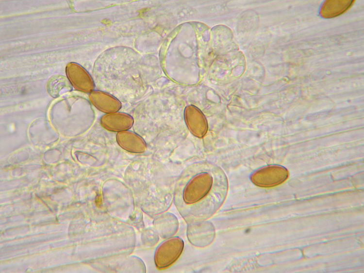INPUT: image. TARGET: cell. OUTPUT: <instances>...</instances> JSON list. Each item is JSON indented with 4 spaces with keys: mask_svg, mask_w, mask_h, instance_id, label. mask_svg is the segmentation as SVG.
Masks as SVG:
<instances>
[{
    "mask_svg": "<svg viewBox=\"0 0 364 273\" xmlns=\"http://www.w3.org/2000/svg\"><path fill=\"white\" fill-rule=\"evenodd\" d=\"M116 141L122 148L131 153H142L147 148L146 143L143 138L128 130L118 132Z\"/></svg>",
    "mask_w": 364,
    "mask_h": 273,
    "instance_id": "cell-5",
    "label": "cell"
},
{
    "mask_svg": "<svg viewBox=\"0 0 364 273\" xmlns=\"http://www.w3.org/2000/svg\"><path fill=\"white\" fill-rule=\"evenodd\" d=\"M184 118L187 126L194 135L201 136L202 134V123L204 120L201 114L193 107H188L185 111Z\"/></svg>",
    "mask_w": 364,
    "mask_h": 273,
    "instance_id": "cell-7",
    "label": "cell"
},
{
    "mask_svg": "<svg viewBox=\"0 0 364 273\" xmlns=\"http://www.w3.org/2000/svg\"><path fill=\"white\" fill-rule=\"evenodd\" d=\"M183 248V241L180 238H170L161 243L156 249L154 260L159 269L173 264L180 256Z\"/></svg>",
    "mask_w": 364,
    "mask_h": 273,
    "instance_id": "cell-2",
    "label": "cell"
},
{
    "mask_svg": "<svg viewBox=\"0 0 364 273\" xmlns=\"http://www.w3.org/2000/svg\"><path fill=\"white\" fill-rule=\"evenodd\" d=\"M288 172L284 167L279 165H271L260 169L251 176L252 182L261 187H272L285 181Z\"/></svg>",
    "mask_w": 364,
    "mask_h": 273,
    "instance_id": "cell-3",
    "label": "cell"
},
{
    "mask_svg": "<svg viewBox=\"0 0 364 273\" xmlns=\"http://www.w3.org/2000/svg\"><path fill=\"white\" fill-rule=\"evenodd\" d=\"M90 99L92 103L99 110L106 113L116 112L121 108V103L113 96L100 92H94L91 94Z\"/></svg>",
    "mask_w": 364,
    "mask_h": 273,
    "instance_id": "cell-6",
    "label": "cell"
},
{
    "mask_svg": "<svg viewBox=\"0 0 364 273\" xmlns=\"http://www.w3.org/2000/svg\"><path fill=\"white\" fill-rule=\"evenodd\" d=\"M225 195V192L214 190L212 176L202 173L189 181L183 190L182 197L186 204H199L201 207L202 219H204L220 207Z\"/></svg>",
    "mask_w": 364,
    "mask_h": 273,
    "instance_id": "cell-1",
    "label": "cell"
},
{
    "mask_svg": "<svg viewBox=\"0 0 364 273\" xmlns=\"http://www.w3.org/2000/svg\"><path fill=\"white\" fill-rule=\"evenodd\" d=\"M353 0H327L321 8V15L325 17L338 16L347 10Z\"/></svg>",
    "mask_w": 364,
    "mask_h": 273,
    "instance_id": "cell-8",
    "label": "cell"
},
{
    "mask_svg": "<svg viewBox=\"0 0 364 273\" xmlns=\"http://www.w3.org/2000/svg\"><path fill=\"white\" fill-rule=\"evenodd\" d=\"M101 124L106 129L114 132L127 130L133 126L132 116L123 112H113L104 115L101 118Z\"/></svg>",
    "mask_w": 364,
    "mask_h": 273,
    "instance_id": "cell-4",
    "label": "cell"
}]
</instances>
